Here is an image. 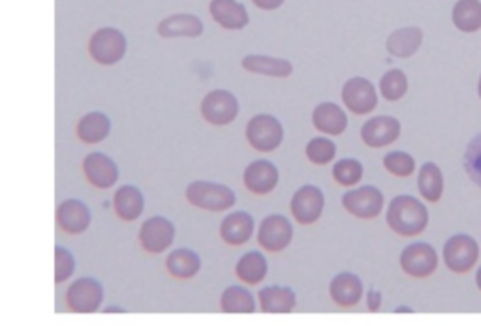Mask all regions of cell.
Segmentation results:
<instances>
[{"label":"cell","instance_id":"1","mask_svg":"<svg viewBox=\"0 0 481 326\" xmlns=\"http://www.w3.org/2000/svg\"><path fill=\"white\" fill-rule=\"evenodd\" d=\"M429 208L414 195H395L387 204L385 223L402 239H416L429 227Z\"/></svg>","mask_w":481,"mask_h":326},{"label":"cell","instance_id":"2","mask_svg":"<svg viewBox=\"0 0 481 326\" xmlns=\"http://www.w3.org/2000/svg\"><path fill=\"white\" fill-rule=\"evenodd\" d=\"M185 197L194 208H199V211L205 213L232 211L237 203V195L230 186L211 180L190 182L185 190Z\"/></svg>","mask_w":481,"mask_h":326},{"label":"cell","instance_id":"3","mask_svg":"<svg viewBox=\"0 0 481 326\" xmlns=\"http://www.w3.org/2000/svg\"><path fill=\"white\" fill-rule=\"evenodd\" d=\"M481 258V248L477 240L467 232H455L442 248V261L444 267L457 276L470 274Z\"/></svg>","mask_w":481,"mask_h":326},{"label":"cell","instance_id":"4","mask_svg":"<svg viewBox=\"0 0 481 326\" xmlns=\"http://www.w3.org/2000/svg\"><path fill=\"white\" fill-rule=\"evenodd\" d=\"M245 137L246 143L254 150L264 154L274 152L284 143V126L277 116H273L269 113H260L252 116V119L246 122Z\"/></svg>","mask_w":481,"mask_h":326},{"label":"cell","instance_id":"5","mask_svg":"<svg viewBox=\"0 0 481 326\" xmlns=\"http://www.w3.org/2000/svg\"><path fill=\"white\" fill-rule=\"evenodd\" d=\"M106 289L97 277H78L72 285H68L64 300L72 313L90 315L102 310Z\"/></svg>","mask_w":481,"mask_h":326},{"label":"cell","instance_id":"6","mask_svg":"<svg viewBox=\"0 0 481 326\" xmlns=\"http://www.w3.org/2000/svg\"><path fill=\"white\" fill-rule=\"evenodd\" d=\"M241 111L239 100L234 92L226 88L211 90L199 104L201 119L211 126H230L237 121Z\"/></svg>","mask_w":481,"mask_h":326},{"label":"cell","instance_id":"7","mask_svg":"<svg viewBox=\"0 0 481 326\" xmlns=\"http://www.w3.org/2000/svg\"><path fill=\"white\" fill-rule=\"evenodd\" d=\"M399 265L406 276L414 279H427L439 270L440 255L437 248L429 242H412L401 251Z\"/></svg>","mask_w":481,"mask_h":326},{"label":"cell","instance_id":"8","mask_svg":"<svg viewBox=\"0 0 481 326\" xmlns=\"http://www.w3.org/2000/svg\"><path fill=\"white\" fill-rule=\"evenodd\" d=\"M340 204L350 216L369 222L376 220L384 213L385 197L376 186H357V188H352L342 195Z\"/></svg>","mask_w":481,"mask_h":326},{"label":"cell","instance_id":"9","mask_svg":"<svg viewBox=\"0 0 481 326\" xmlns=\"http://www.w3.org/2000/svg\"><path fill=\"white\" fill-rule=\"evenodd\" d=\"M126 38L119 29H98L88 40V55L100 66H116L126 55Z\"/></svg>","mask_w":481,"mask_h":326},{"label":"cell","instance_id":"10","mask_svg":"<svg viewBox=\"0 0 481 326\" xmlns=\"http://www.w3.org/2000/svg\"><path fill=\"white\" fill-rule=\"evenodd\" d=\"M326 208V195L314 184H305L295 190L290 201V213L300 225H314L319 222Z\"/></svg>","mask_w":481,"mask_h":326},{"label":"cell","instance_id":"11","mask_svg":"<svg viewBox=\"0 0 481 326\" xmlns=\"http://www.w3.org/2000/svg\"><path fill=\"white\" fill-rule=\"evenodd\" d=\"M175 235L177 231L171 220L164 216H151L142 223L140 232H137V240H140V246L145 253L160 255L171 248Z\"/></svg>","mask_w":481,"mask_h":326},{"label":"cell","instance_id":"12","mask_svg":"<svg viewBox=\"0 0 481 326\" xmlns=\"http://www.w3.org/2000/svg\"><path fill=\"white\" fill-rule=\"evenodd\" d=\"M378 92L375 83L366 77L356 76L342 85V104L354 114H371L378 107Z\"/></svg>","mask_w":481,"mask_h":326},{"label":"cell","instance_id":"13","mask_svg":"<svg viewBox=\"0 0 481 326\" xmlns=\"http://www.w3.org/2000/svg\"><path fill=\"white\" fill-rule=\"evenodd\" d=\"M402 133V124L392 114L371 116L361 126V141L369 149H387L392 147Z\"/></svg>","mask_w":481,"mask_h":326},{"label":"cell","instance_id":"14","mask_svg":"<svg viewBox=\"0 0 481 326\" xmlns=\"http://www.w3.org/2000/svg\"><path fill=\"white\" fill-rule=\"evenodd\" d=\"M256 240L267 253H282L293 240V225L282 214H269L258 225Z\"/></svg>","mask_w":481,"mask_h":326},{"label":"cell","instance_id":"15","mask_svg":"<svg viewBox=\"0 0 481 326\" xmlns=\"http://www.w3.org/2000/svg\"><path fill=\"white\" fill-rule=\"evenodd\" d=\"M85 180L97 190H109L119 182V166L104 152H90L81 163Z\"/></svg>","mask_w":481,"mask_h":326},{"label":"cell","instance_id":"16","mask_svg":"<svg viewBox=\"0 0 481 326\" xmlns=\"http://www.w3.org/2000/svg\"><path fill=\"white\" fill-rule=\"evenodd\" d=\"M281 180L279 168L269 159L250 161L243 171V186L252 195H269L277 190Z\"/></svg>","mask_w":481,"mask_h":326},{"label":"cell","instance_id":"17","mask_svg":"<svg viewBox=\"0 0 481 326\" xmlns=\"http://www.w3.org/2000/svg\"><path fill=\"white\" fill-rule=\"evenodd\" d=\"M57 227L66 232V235H83L93 223V214H90L88 206L79 199H64L57 204L55 213Z\"/></svg>","mask_w":481,"mask_h":326},{"label":"cell","instance_id":"18","mask_svg":"<svg viewBox=\"0 0 481 326\" xmlns=\"http://www.w3.org/2000/svg\"><path fill=\"white\" fill-rule=\"evenodd\" d=\"M256 232V222L245 211H234L226 214L220 222V239L227 246H245Z\"/></svg>","mask_w":481,"mask_h":326},{"label":"cell","instance_id":"19","mask_svg":"<svg viewBox=\"0 0 481 326\" xmlns=\"http://www.w3.org/2000/svg\"><path fill=\"white\" fill-rule=\"evenodd\" d=\"M329 296L338 308L350 310L357 306L365 296L363 279L354 272H340L329 284Z\"/></svg>","mask_w":481,"mask_h":326},{"label":"cell","instance_id":"20","mask_svg":"<svg viewBox=\"0 0 481 326\" xmlns=\"http://www.w3.org/2000/svg\"><path fill=\"white\" fill-rule=\"evenodd\" d=\"M297 306V294L288 285H265L258 291V308L262 313L288 315Z\"/></svg>","mask_w":481,"mask_h":326},{"label":"cell","instance_id":"21","mask_svg":"<svg viewBox=\"0 0 481 326\" xmlns=\"http://www.w3.org/2000/svg\"><path fill=\"white\" fill-rule=\"evenodd\" d=\"M312 126L322 135L338 137L348 130V114L340 105L324 102L316 105L312 111Z\"/></svg>","mask_w":481,"mask_h":326},{"label":"cell","instance_id":"22","mask_svg":"<svg viewBox=\"0 0 481 326\" xmlns=\"http://www.w3.org/2000/svg\"><path fill=\"white\" fill-rule=\"evenodd\" d=\"M209 14L224 31H243L248 27L250 15L237 0H211Z\"/></svg>","mask_w":481,"mask_h":326},{"label":"cell","instance_id":"23","mask_svg":"<svg viewBox=\"0 0 481 326\" xmlns=\"http://www.w3.org/2000/svg\"><path fill=\"white\" fill-rule=\"evenodd\" d=\"M113 211L121 222L140 220L145 211V197L140 188L132 184H125L113 194Z\"/></svg>","mask_w":481,"mask_h":326},{"label":"cell","instance_id":"24","mask_svg":"<svg viewBox=\"0 0 481 326\" xmlns=\"http://www.w3.org/2000/svg\"><path fill=\"white\" fill-rule=\"evenodd\" d=\"M245 72L274 77V79H288L293 74V64L288 59H277L269 55H246L241 60Z\"/></svg>","mask_w":481,"mask_h":326},{"label":"cell","instance_id":"25","mask_svg":"<svg viewBox=\"0 0 481 326\" xmlns=\"http://www.w3.org/2000/svg\"><path fill=\"white\" fill-rule=\"evenodd\" d=\"M423 31L420 27H404L397 29L385 40L387 53L395 59H410L414 57L423 45Z\"/></svg>","mask_w":481,"mask_h":326},{"label":"cell","instance_id":"26","mask_svg":"<svg viewBox=\"0 0 481 326\" xmlns=\"http://www.w3.org/2000/svg\"><path fill=\"white\" fill-rule=\"evenodd\" d=\"M156 32L170 38H199L203 34V21L192 14H173L158 23Z\"/></svg>","mask_w":481,"mask_h":326},{"label":"cell","instance_id":"27","mask_svg":"<svg viewBox=\"0 0 481 326\" xmlns=\"http://www.w3.org/2000/svg\"><path fill=\"white\" fill-rule=\"evenodd\" d=\"M111 133V121L106 113L90 111L78 121L76 135L85 145H100Z\"/></svg>","mask_w":481,"mask_h":326},{"label":"cell","instance_id":"28","mask_svg":"<svg viewBox=\"0 0 481 326\" xmlns=\"http://www.w3.org/2000/svg\"><path fill=\"white\" fill-rule=\"evenodd\" d=\"M446 182L439 163L425 161L418 171V192L425 203H440L444 197Z\"/></svg>","mask_w":481,"mask_h":326},{"label":"cell","instance_id":"29","mask_svg":"<svg viewBox=\"0 0 481 326\" xmlns=\"http://www.w3.org/2000/svg\"><path fill=\"white\" fill-rule=\"evenodd\" d=\"M166 270L171 277L187 282L199 274L201 258L190 248H177L166 258Z\"/></svg>","mask_w":481,"mask_h":326},{"label":"cell","instance_id":"30","mask_svg":"<svg viewBox=\"0 0 481 326\" xmlns=\"http://www.w3.org/2000/svg\"><path fill=\"white\" fill-rule=\"evenodd\" d=\"M267 272H269V261L258 249H252L241 255V259L236 265V276L245 285H260L267 277Z\"/></svg>","mask_w":481,"mask_h":326},{"label":"cell","instance_id":"31","mask_svg":"<svg viewBox=\"0 0 481 326\" xmlns=\"http://www.w3.org/2000/svg\"><path fill=\"white\" fill-rule=\"evenodd\" d=\"M220 310L227 315H252L256 312V296L245 284L230 285L220 294Z\"/></svg>","mask_w":481,"mask_h":326},{"label":"cell","instance_id":"32","mask_svg":"<svg viewBox=\"0 0 481 326\" xmlns=\"http://www.w3.org/2000/svg\"><path fill=\"white\" fill-rule=\"evenodd\" d=\"M453 27L463 34L481 31V0H457L451 8Z\"/></svg>","mask_w":481,"mask_h":326},{"label":"cell","instance_id":"33","mask_svg":"<svg viewBox=\"0 0 481 326\" xmlns=\"http://www.w3.org/2000/svg\"><path fill=\"white\" fill-rule=\"evenodd\" d=\"M408 76L402 72L399 68H392L387 69V72L382 76L378 90H380V96L389 102V104H395L401 102L406 95H408Z\"/></svg>","mask_w":481,"mask_h":326},{"label":"cell","instance_id":"34","mask_svg":"<svg viewBox=\"0 0 481 326\" xmlns=\"http://www.w3.org/2000/svg\"><path fill=\"white\" fill-rule=\"evenodd\" d=\"M333 180L345 188H356L365 177V166L356 158H342L333 163Z\"/></svg>","mask_w":481,"mask_h":326},{"label":"cell","instance_id":"35","mask_svg":"<svg viewBox=\"0 0 481 326\" xmlns=\"http://www.w3.org/2000/svg\"><path fill=\"white\" fill-rule=\"evenodd\" d=\"M305 156L312 166H318V168L329 166V163H333L337 158V145L328 135L312 137L305 147Z\"/></svg>","mask_w":481,"mask_h":326},{"label":"cell","instance_id":"36","mask_svg":"<svg viewBox=\"0 0 481 326\" xmlns=\"http://www.w3.org/2000/svg\"><path fill=\"white\" fill-rule=\"evenodd\" d=\"M382 166L389 175L395 177V178H410L418 169L416 158L406 150L387 152L382 159Z\"/></svg>","mask_w":481,"mask_h":326},{"label":"cell","instance_id":"37","mask_svg":"<svg viewBox=\"0 0 481 326\" xmlns=\"http://www.w3.org/2000/svg\"><path fill=\"white\" fill-rule=\"evenodd\" d=\"M463 168L468 178L481 188V131L470 139V143L463 156Z\"/></svg>","mask_w":481,"mask_h":326},{"label":"cell","instance_id":"38","mask_svg":"<svg viewBox=\"0 0 481 326\" xmlns=\"http://www.w3.org/2000/svg\"><path fill=\"white\" fill-rule=\"evenodd\" d=\"M74 274H76L74 253L64 246H57L55 248V284L57 285L66 284Z\"/></svg>","mask_w":481,"mask_h":326},{"label":"cell","instance_id":"39","mask_svg":"<svg viewBox=\"0 0 481 326\" xmlns=\"http://www.w3.org/2000/svg\"><path fill=\"white\" fill-rule=\"evenodd\" d=\"M365 300H366V310H369L371 313H376L382 310V293L378 289H371L369 293H365Z\"/></svg>","mask_w":481,"mask_h":326},{"label":"cell","instance_id":"40","mask_svg":"<svg viewBox=\"0 0 481 326\" xmlns=\"http://www.w3.org/2000/svg\"><path fill=\"white\" fill-rule=\"evenodd\" d=\"M286 0H252V5L256 8L264 10V12H273V10H279Z\"/></svg>","mask_w":481,"mask_h":326},{"label":"cell","instance_id":"41","mask_svg":"<svg viewBox=\"0 0 481 326\" xmlns=\"http://www.w3.org/2000/svg\"><path fill=\"white\" fill-rule=\"evenodd\" d=\"M476 287H477V291L481 293V265L476 268Z\"/></svg>","mask_w":481,"mask_h":326},{"label":"cell","instance_id":"42","mask_svg":"<svg viewBox=\"0 0 481 326\" xmlns=\"http://www.w3.org/2000/svg\"><path fill=\"white\" fill-rule=\"evenodd\" d=\"M412 312H414V308H408V306H399L395 310V313H412Z\"/></svg>","mask_w":481,"mask_h":326},{"label":"cell","instance_id":"43","mask_svg":"<svg viewBox=\"0 0 481 326\" xmlns=\"http://www.w3.org/2000/svg\"><path fill=\"white\" fill-rule=\"evenodd\" d=\"M477 98L481 100V74H479V79H477Z\"/></svg>","mask_w":481,"mask_h":326},{"label":"cell","instance_id":"44","mask_svg":"<svg viewBox=\"0 0 481 326\" xmlns=\"http://www.w3.org/2000/svg\"><path fill=\"white\" fill-rule=\"evenodd\" d=\"M106 312H123V308H106Z\"/></svg>","mask_w":481,"mask_h":326}]
</instances>
